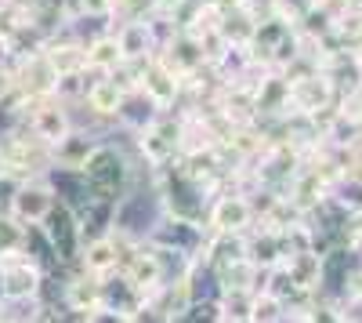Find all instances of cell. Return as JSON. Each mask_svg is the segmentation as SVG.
I'll list each match as a JSON object with an SVG mask.
<instances>
[{"label":"cell","mask_w":362,"mask_h":323,"mask_svg":"<svg viewBox=\"0 0 362 323\" xmlns=\"http://www.w3.org/2000/svg\"><path fill=\"white\" fill-rule=\"evenodd\" d=\"M80 171H83L90 193H95L98 200H112V203L124 196V182H127V174H131L127 160L119 157L109 142H102L98 149L87 157V164H83Z\"/></svg>","instance_id":"6da1fadb"},{"label":"cell","mask_w":362,"mask_h":323,"mask_svg":"<svg viewBox=\"0 0 362 323\" xmlns=\"http://www.w3.org/2000/svg\"><path fill=\"white\" fill-rule=\"evenodd\" d=\"M58 203V193L51 186L47 174H37V178H22L15 182L11 196H8V211L22 222V225H40Z\"/></svg>","instance_id":"7a4b0ae2"},{"label":"cell","mask_w":362,"mask_h":323,"mask_svg":"<svg viewBox=\"0 0 362 323\" xmlns=\"http://www.w3.org/2000/svg\"><path fill=\"white\" fill-rule=\"evenodd\" d=\"M254 208H250V196L239 193V189H225L210 200L206 208V232H250L254 229Z\"/></svg>","instance_id":"3957f363"},{"label":"cell","mask_w":362,"mask_h":323,"mask_svg":"<svg viewBox=\"0 0 362 323\" xmlns=\"http://www.w3.org/2000/svg\"><path fill=\"white\" fill-rule=\"evenodd\" d=\"M87 113L95 116V120H119V113H124V102H127V91L119 87L109 73H95V69H83V98Z\"/></svg>","instance_id":"277c9868"},{"label":"cell","mask_w":362,"mask_h":323,"mask_svg":"<svg viewBox=\"0 0 362 323\" xmlns=\"http://www.w3.org/2000/svg\"><path fill=\"white\" fill-rule=\"evenodd\" d=\"M138 91L153 102L160 113H167L181 95H185V80H181L163 58L156 55V58H148V62L141 66V76H138Z\"/></svg>","instance_id":"5b68a950"},{"label":"cell","mask_w":362,"mask_h":323,"mask_svg":"<svg viewBox=\"0 0 362 323\" xmlns=\"http://www.w3.org/2000/svg\"><path fill=\"white\" fill-rule=\"evenodd\" d=\"M116 33V44H119V55H124V62H148V58H156L160 51V37L148 15L141 18H119V26L112 29Z\"/></svg>","instance_id":"8992f818"},{"label":"cell","mask_w":362,"mask_h":323,"mask_svg":"<svg viewBox=\"0 0 362 323\" xmlns=\"http://www.w3.org/2000/svg\"><path fill=\"white\" fill-rule=\"evenodd\" d=\"M44 55H47V62L58 76H69V73H83L87 69V40H76L69 33L62 37H47L44 40Z\"/></svg>","instance_id":"52a82bcc"},{"label":"cell","mask_w":362,"mask_h":323,"mask_svg":"<svg viewBox=\"0 0 362 323\" xmlns=\"http://www.w3.org/2000/svg\"><path fill=\"white\" fill-rule=\"evenodd\" d=\"M76 266L90 276H112L119 269V251H116V240L112 232H102V237H90L80 244V258Z\"/></svg>","instance_id":"ba28073f"},{"label":"cell","mask_w":362,"mask_h":323,"mask_svg":"<svg viewBox=\"0 0 362 323\" xmlns=\"http://www.w3.org/2000/svg\"><path fill=\"white\" fill-rule=\"evenodd\" d=\"M98 135H90V131H80L73 128L62 142H54L51 145V167H69V171H80L87 164V157L98 149Z\"/></svg>","instance_id":"9c48e42d"},{"label":"cell","mask_w":362,"mask_h":323,"mask_svg":"<svg viewBox=\"0 0 362 323\" xmlns=\"http://www.w3.org/2000/svg\"><path fill=\"white\" fill-rule=\"evenodd\" d=\"M116 66H124V55H119L116 33H112V29H102L98 37L87 40V69H95V73H112Z\"/></svg>","instance_id":"30bf717a"},{"label":"cell","mask_w":362,"mask_h":323,"mask_svg":"<svg viewBox=\"0 0 362 323\" xmlns=\"http://www.w3.org/2000/svg\"><path fill=\"white\" fill-rule=\"evenodd\" d=\"M254 290H218V319L225 323H250Z\"/></svg>","instance_id":"8fae6325"},{"label":"cell","mask_w":362,"mask_h":323,"mask_svg":"<svg viewBox=\"0 0 362 323\" xmlns=\"http://www.w3.org/2000/svg\"><path fill=\"white\" fill-rule=\"evenodd\" d=\"M279 319H286V302L272 290H254L250 323H279Z\"/></svg>","instance_id":"7c38bea8"},{"label":"cell","mask_w":362,"mask_h":323,"mask_svg":"<svg viewBox=\"0 0 362 323\" xmlns=\"http://www.w3.org/2000/svg\"><path fill=\"white\" fill-rule=\"evenodd\" d=\"M344 247L351 254H362V203L348 211V222H344Z\"/></svg>","instance_id":"4fadbf2b"},{"label":"cell","mask_w":362,"mask_h":323,"mask_svg":"<svg viewBox=\"0 0 362 323\" xmlns=\"http://www.w3.org/2000/svg\"><path fill=\"white\" fill-rule=\"evenodd\" d=\"M189 8V0H153V11H160V15H181V11H185Z\"/></svg>","instance_id":"5bb4252c"},{"label":"cell","mask_w":362,"mask_h":323,"mask_svg":"<svg viewBox=\"0 0 362 323\" xmlns=\"http://www.w3.org/2000/svg\"><path fill=\"white\" fill-rule=\"evenodd\" d=\"M0 182H8V167H4V157H0Z\"/></svg>","instance_id":"9a60e30c"}]
</instances>
